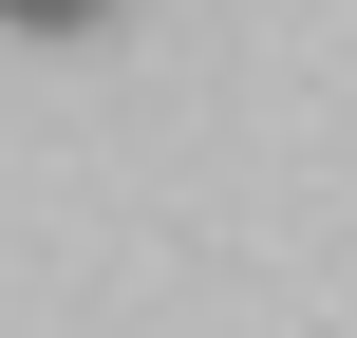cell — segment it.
Instances as JSON below:
<instances>
[{
    "mask_svg": "<svg viewBox=\"0 0 357 338\" xmlns=\"http://www.w3.org/2000/svg\"><path fill=\"white\" fill-rule=\"evenodd\" d=\"M0 19H19V38H75V19H113V0H0Z\"/></svg>",
    "mask_w": 357,
    "mask_h": 338,
    "instance_id": "obj_1",
    "label": "cell"
}]
</instances>
